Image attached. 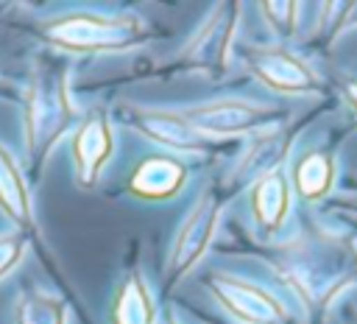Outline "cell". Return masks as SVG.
Wrapping results in <instances>:
<instances>
[{
  "mask_svg": "<svg viewBox=\"0 0 357 324\" xmlns=\"http://www.w3.org/2000/svg\"><path fill=\"white\" fill-rule=\"evenodd\" d=\"M192 128L206 131H234L240 126H248L254 120V109L245 103H209L187 115Z\"/></svg>",
  "mask_w": 357,
  "mask_h": 324,
  "instance_id": "obj_5",
  "label": "cell"
},
{
  "mask_svg": "<svg viewBox=\"0 0 357 324\" xmlns=\"http://www.w3.org/2000/svg\"><path fill=\"white\" fill-rule=\"evenodd\" d=\"M0 204L3 209L20 221L28 223L31 221V209H28V198H25V184L17 173V165L11 162V156L0 148Z\"/></svg>",
  "mask_w": 357,
  "mask_h": 324,
  "instance_id": "obj_7",
  "label": "cell"
},
{
  "mask_svg": "<svg viewBox=\"0 0 357 324\" xmlns=\"http://www.w3.org/2000/svg\"><path fill=\"white\" fill-rule=\"evenodd\" d=\"M212 209L209 207H198L192 215H190V221L184 223V229H181V235H178V243H176V251H173V268L176 271H181V268H187L192 260H195V254L206 246V237H209V232H212Z\"/></svg>",
  "mask_w": 357,
  "mask_h": 324,
  "instance_id": "obj_6",
  "label": "cell"
},
{
  "mask_svg": "<svg viewBox=\"0 0 357 324\" xmlns=\"http://www.w3.org/2000/svg\"><path fill=\"white\" fill-rule=\"evenodd\" d=\"M50 34L75 47H106V45H123L134 36L131 20H103V17H73L50 28Z\"/></svg>",
  "mask_w": 357,
  "mask_h": 324,
  "instance_id": "obj_1",
  "label": "cell"
},
{
  "mask_svg": "<svg viewBox=\"0 0 357 324\" xmlns=\"http://www.w3.org/2000/svg\"><path fill=\"white\" fill-rule=\"evenodd\" d=\"M67 106L70 103H67V95H64L61 84H53L47 78V84L39 87L36 98L31 101V142H36L42 137L45 145H47V137L61 131V123L70 115Z\"/></svg>",
  "mask_w": 357,
  "mask_h": 324,
  "instance_id": "obj_2",
  "label": "cell"
},
{
  "mask_svg": "<svg viewBox=\"0 0 357 324\" xmlns=\"http://www.w3.org/2000/svg\"><path fill=\"white\" fill-rule=\"evenodd\" d=\"M137 120L145 134H151L153 140H159L165 145H173V148H195L198 145V134L187 117H176V115H165V112H145Z\"/></svg>",
  "mask_w": 357,
  "mask_h": 324,
  "instance_id": "obj_4",
  "label": "cell"
},
{
  "mask_svg": "<svg viewBox=\"0 0 357 324\" xmlns=\"http://www.w3.org/2000/svg\"><path fill=\"white\" fill-rule=\"evenodd\" d=\"M126 316H128V321H123V324H151V304H148L145 290L137 282L128 285L123 299H120L117 318H126Z\"/></svg>",
  "mask_w": 357,
  "mask_h": 324,
  "instance_id": "obj_8",
  "label": "cell"
},
{
  "mask_svg": "<svg viewBox=\"0 0 357 324\" xmlns=\"http://www.w3.org/2000/svg\"><path fill=\"white\" fill-rule=\"evenodd\" d=\"M14 254H17V243H3L0 246V271H6L11 265Z\"/></svg>",
  "mask_w": 357,
  "mask_h": 324,
  "instance_id": "obj_10",
  "label": "cell"
},
{
  "mask_svg": "<svg viewBox=\"0 0 357 324\" xmlns=\"http://www.w3.org/2000/svg\"><path fill=\"white\" fill-rule=\"evenodd\" d=\"M20 324H64V313L56 302L47 299H28L25 304H20Z\"/></svg>",
  "mask_w": 357,
  "mask_h": 324,
  "instance_id": "obj_9",
  "label": "cell"
},
{
  "mask_svg": "<svg viewBox=\"0 0 357 324\" xmlns=\"http://www.w3.org/2000/svg\"><path fill=\"white\" fill-rule=\"evenodd\" d=\"M109 145H112V140H109V128L103 120H92L78 131L75 159H78V170H81L84 182H92L98 176V168L109 156Z\"/></svg>",
  "mask_w": 357,
  "mask_h": 324,
  "instance_id": "obj_3",
  "label": "cell"
}]
</instances>
